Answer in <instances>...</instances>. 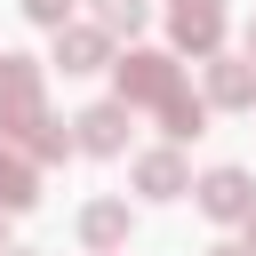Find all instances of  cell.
I'll use <instances>...</instances> for the list:
<instances>
[{"instance_id": "6da1fadb", "label": "cell", "mask_w": 256, "mask_h": 256, "mask_svg": "<svg viewBox=\"0 0 256 256\" xmlns=\"http://www.w3.org/2000/svg\"><path fill=\"white\" fill-rule=\"evenodd\" d=\"M0 128H40V72L24 64V56H8L0 64Z\"/></svg>"}, {"instance_id": "7a4b0ae2", "label": "cell", "mask_w": 256, "mask_h": 256, "mask_svg": "<svg viewBox=\"0 0 256 256\" xmlns=\"http://www.w3.org/2000/svg\"><path fill=\"white\" fill-rule=\"evenodd\" d=\"M120 96L128 104H168V96H184V80H176L168 56H128L120 64Z\"/></svg>"}, {"instance_id": "3957f363", "label": "cell", "mask_w": 256, "mask_h": 256, "mask_svg": "<svg viewBox=\"0 0 256 256\" xmlns=\"http://www.w3.org/2000/svg\"><path fill=\"white\" fill-rule=\"evenodd\" d=\"M200 208H208V216H256V192H248L240 168H216V176L200 184Z\"/></svg>"}, {"instance_id": "277c9868", "label": "cell", "mask_w": 256, "mask_h": 256, "mask_svg": "<svg viewBox=\"0 0 256 256\" xmlns=\"http://www.w3.org/2000/svg\"><path fill=\"white\" fill-rule=\"evenodd\" d=\"M80 144H88V152H120V144H128V104H96V112L80 120Z\"/></svg>"}, {"instance_id": "5b68a950", "label": "cell", "mask_w": 256, "mask_h": 256, "mask_svg": "<svg viewBox=\"0 0 256 256\" xmlns=\"http://www.w3.org/2000/svg\"><path fill=\"white\" fill-rule=\"evenodd\" d=\"M216 32H224L216 0H176V40L184 48H216Z\"/></svg>"}, {"instance_id": "8992f818", "label": "cell", "mask_w": 256, "mask_h": 256, "mask_svg": "<svg viewBox=\"0 0 256 256\" xmlns=\"http://www.w3.org/2000/svg\"><path fill=\"white\" fill-rule=\"evenodd\" d=\"M56 64H64V72H96V64H104V32H64V40H56Z\"/></svg>"}, {"instance_id": "52a82bcc", "label": "cell", "mask_w": 256, "mask_h": 256, "mask_svg": "<svg viewBox=\"0 0 256 256\" xmlns=\"http://www.w3.org/2000/svg\"><path fill=\"white\" fill-rule=\"evenodd\" d=\"M136 184H144V192H160V200H168V192H184V160H176V152H152V160H144V168H136Z\"/></svg>"}, {"instance_id": "ba28073f", "label": "cell", "mask_w": 256, "mask_h": 256, "mask_svg": "<svg viewBox=\"0 0 256 256\" xmlns=\"http://www.w3.org/2000/svg\"><path fill=\"white\" fill-rule=\"evenodd\" d=\"M32 184H40V176H32L16 152H0V208H24V200H32Z\"/></svg>"}, {"instance_id": "9c48e42d", "label": "cell", "mask_w": 256, "mask_h": 256, "mask_svg": "<svg viewBox=\"0 0 256 256\" xmlns=\"http://www.w3.org/2000/svg\"><path fill=\"white\" fill-rule=\"evenodd\" d=\"M208 88H216V104H256V80H248L240 64H216V80H208Z\"/></svg>"}, {"instance_id": "30bf717a", "label": "cell", "mask_w": 256, "mask_h": 256, "mask_svg": "<svg viewBox=\"0 0 256 256\" xmlns=\"http://www.w3.org/2000/svg\"><path fill=\"white\" fill-rule=\"evenodd\" d=\"M80 232H88L96 248H112V240L128 232V208H112V200H104V208H88V224H80Z\"/></svg>"}, {"instance_id": "8fae6325", "label": "cell", "mask_w": 256, "mask_h": 256, "mask_svg": "<svg viewBox=\"0 0 256 256\" xmlns=\"http://www.w3.org/2000/svg\"><path fill=\"white\" fill-rule=\"evenodd\" d=\"M96 16H104V32H120V24L136 32L144 24V0H96Z\"/></svg>"}, {"instance_id": "7c38bea8", "label": "cell", "mask_w": 256, "mask_h": 256, "mask_svg": "<svg viewBox=\"0 0 256 256\" xmlns=\"http://www.w3.org/2000/svg\"><path fill=\"white\" fill-rule=\"evenodd\" d=\"M24 8H32L40 24H64V16H72V0H24Z\"/></svg>"}, {"instance_id": "4fadbf2b", "label": "cell", "mask_w": 256, "mask_h": 256, "mask_svg": "<svg viewBox=\"0 0 256 256\" xmlns=\"http://www.w3.org/2000/svg\"><path fill=\"white\" fill-rule=\"evenodd\" d=\"M248 248H256V216H248Z\"/></svg>"}, {"instance_id": "5bb4252c", "label": "cell", "mask_w": 256, "mask_h": 256, "mask_svg": "<svg viewBox=\"0 0 256 256\" xmlns=\"http://www.w3.org/2000/svg\"><path fill=\"white\" fill-rule=\"evenodd\" d=\"M216 256H240V248H216Z\"/></svg>"}, {"instance_id": "9a60e30c", "label": "cell", "mask_w": 256, "mask_h": 256, "mask_svg": "<svg viewBox=\"0 0 256 256\" xmlns=\"http://www.w3.org/2000/svg\"><path fill=\"white\" fill-rule=\"evenodd\" d=\"M248 48H256V24H248Z\"/></svg>"}]
</instances>
